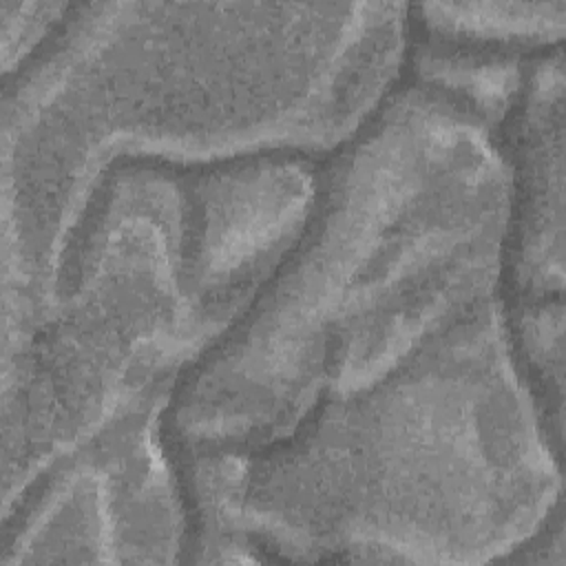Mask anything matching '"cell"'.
<instances>
[{"instance_id":"6da1fadb","label":"cell","mask_w":566,"mask_h":566,"mask_svg":"<svg viewBox=\"0 0 566 566\" xmlns=\"http://www.w3.org/2000/svg\"><path fill=\"white\" fill-rule=\"evenodd\" d=\"M564 2L555 4H424L427 24L438 33L475 40L548 42L562 35Z\"/></svg>"}]
</instances>
